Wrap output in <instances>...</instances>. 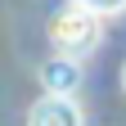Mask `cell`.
<instances>
[{"instance_id": "cell-1", "label": "cell", "mask_w": 126, "mask_h": 126, "mask_svg": "<svg viewBox=\"0 0 126 126\" xmlns=\"http://www.w3.org/2000/svg\"><path fill=\"white\" fill-rule=\"evenodd\" d=\"M104 14H94V9H86V5H77V0H68L54 18H50V41H54V50L59 54H68V59H81V54H90L94 45H99V36H104Z\"/></svg>"}, {"instance_id": "cell-2", "label": "cell", "mask_w": 126, "mask_h": 126, "mask_svg": "<svg viewBox=\"0 0 126 126\" xmlns=\"http://www.w3.org/2000/svg\"><path fill=\"white\" fill-rule=\"evenodd\" d=\"M27 126H81V108H77L68 94H41L36 104L27 108Z\"/></svg>"}, {"instance_id": "cell-3", "label": "cell", "mask_w": 126, "mask_h": 126, "mask_svg": "<svg viewBox=\"0 0 126 126\" xmlns=\"http://www.w3.org/2000/svg\"><path fill=\"white\" fill-rule=\"evenodd\" d=\"M77 81H81V72H77V63H72L68 54H59L54 63H45V86H50L54 94H68Z\"/></svg>"}, {"instance_id": "cell-4", "label": "cell", "mask_w": 126, "mask_h": 126, "mask_svg": "<svg viewBox=\"0 0 126 126\" xmlns=\"http://www.w3.org/2000/svg\"><path fill=\"white\" fill-rule=\"evenodd\" d=\"M77 5H86V9H94V14H108V18H113V14L126 9V0H77Z\"/></svg>"}, {"instance_id": "cell-5", "label": "cell", "mask_w": 126, "mask_h": 126, "mask_svg": "<svg viewBox=\"0 0 126 126\" xmlns=\"http://www.w3.org/2000/svg\"><path fill=\"white\" fill-rule=\"evenodd\" d=\"M122 86H126V63H122Z\"/></svg>"}]
</instances>
